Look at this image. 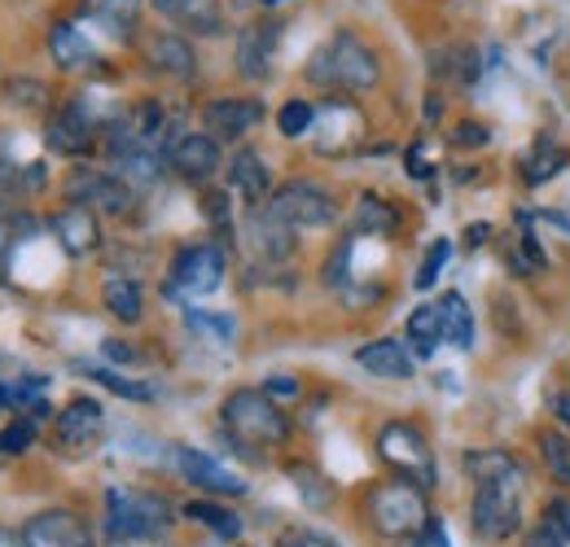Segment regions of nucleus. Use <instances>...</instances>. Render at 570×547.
Wrapping results in <instances>:
<instances>
[{"mask_svg": "<svg viewBox=\"0 0 570 547\" xmlns=\"http://www.w3.org/2000/svg\"><path fill=\"white\" fill-rule=\"evenodd\" d=\"M307 79L316 88H330V92H368L377 88L382 67L373 58V49L352 36V31H338L330 44H321L307 62Z\"/></svg>", "mask_w": 570, "mask_h": 547, "instance_id": "obj_1", "label": "nucleus"}, {"mask_svg": "<svg viewBox=\"0 0 570 547\" xmlns=\"http://www.w3.org/2000/svg\"><path fill=\"white\" fill-rule=\"evenodd\" d=\"M364 513H368V526H373L382 539H417L422 526L430 521L426 490L409 478L377 481V486L364 495Z\"/></svg>", "mask_w": 570, "mask_h": 547, "instance_id": "obj_2", "label": "nucleus"}, {"mask_svg": "<svg viewBox=\"0 0 570 547\" xmlns=\"http://www.w3.org/2000/svg\"><path fill=\"white\" fill-rule=\"evenodd\" d=\"M219 420L237 442H255V447L289 442V416L273 404L268 390H233L219 408Z\"/></svg>", "mask_w": 570, "mask_h": 547, "instance_id": "obj_3", "label": "nucleus"}, {"mask_svg": "<svg viewBox=\"0 0 570 547\" xmlns=\"http://www.w3.org/2000/svg\"><path fill=\"white\" fill-rule=\"evenodd\" d=\"M470 521H474V535L488 544L513 539L522 530V474L479 481L474 504H470Z\"/></svg>", "mask_w": 570, "mask_h": 547, "instance_id": "obj_4", "label": "nucleus"}, {"mask_svg": "<svg viewBox=\"0 0 570 547\" xmlns=\"http://www.w3.org/2000/svg\"><path fill=\"white\" fill-rule=\"evenodd\" d=\"M377 456H382L400 478L417 481L422 490H430L434 478H439L426 434H422L417 425H409V420H391V425H382V434H377Z\"/></svg>", "mask_w": 570, "mask_h": 547, "instance_id": "obj_5", "label": "nucleus"}, {"mask_svg": "<svg viewBox=\"0 0 570 547\" xmlns=\"http://www.w3.org/2000/svg\"><path fill=\"white\" fill-rule=\"evenodd\" d=\"M171 508L149 490H106V535H167Z\"/></svg>", "mask_w": 570, "mask_h": 547, "instance_id": "obj_6", "label": "nucleus"}, {"mask_svg": "<svg viewBox=\"0 0 570 547\" xmlns=\"http://www.w3.org/2000/svg\"><path fill=\"white\" fill-rule=\"evenodd\" d=\"M62 193L75 206H88V210H101V215H128L132 210V193L115 171H97V167H71V176L62 180Z\"/></svg>", "mask_w": 570, "mask_h": 547, "instance_id": "obj_7", "label": "nucleus"}, {"mask_svg": "<svg viewBox=\"0 0 570 547\" xmlns=\"http://www.w3.org/2000/svg\"><path fill=\"white\" fill-rule=\"evenodd\" d=\"M268 210L277 219H285L289 228H325V223H334V198L316 180H285L282 189H273Z\"/></svg>", "mask_w": 570, "mask_h": 547, "instance_id": "obj_8", "label": "nucleus"}, {"mask_svg": "<svg viewBox=\"0 0 570 547\" xmlns=\"http://www.w3.org/2000/svg\"><path fill=\"white\" fill-rule=\"evenodd\" d=\"M219 280H224V255L215 246H185V250H176V259H171V289L176 294L198 298V294L219 289Z\"/></svg>", "mask_w": 570, "mask_h": 547, "instance_id": "obj_9", "label": "nucleus"}, {"mask_svg": "<svg viewBox=\"0 0 570 547\" xmlns=\"http://www.w3.org/2000/svg\"><path fill=\"white\" fill-rule=\"evenodd\" d=\"M264 123V106L255 97H215L203 106V128L215 140H242Z\"/></svg>", "mask_w": 570, "mask_h": 547, "instance_id": "obj_10", "label": "nucleus"}, {"mask_svg": "<svg viewBox=\"0 0 570 547\" xmlns=\"http://www.w3.org/2000/svg\"><path fill=\"white\" fill-rule=\"evenodd\" d=\"M27 544L31 547H92V530L88 521L71 513V508H49V513H36L27 526H22Z\"/></svg>", "mask_w": 570, "mask_h": 547, "instance_id": "obj_11", "label": "nucleus"}, {"mask_svg": "<svg viewBox=\"0 0 570 547\" xmlns=\"http://www.w3.org/2000/svg\"><path fill=\"white\" fill-rule=\"evenodd\" d=\"M45 140H49V149L62 153V158H83V153L92 149V140H97V119L88 115L83 101H67V106L49 119Z\"/></svg>", "mask_w": 570, "mask_h": 547, "instance_id": "obj_12", "label": "nucleus"}, {"mask_svg": "<svg viewBox=\"0 0 570 547\" xmlns=\"http://www.w3.org/2000/svg\"><path fill=\"white\" fill-rule=\"evenodd\" d=\"M277 40H282V22L277 18L242 27V36H237V74L242 79H268Z\"/></svg>", "mask_w": 570, "mask_h": 547, "instance_id": "obj_13", "label": "nucleus"}, {"mask_svg": "<svg viewBox=\"0 0 570 547\" xmlns=\"http://www.w3.org/2000/svg\"><path fill=\"white\" fill-rule=\"evenodd\" d=\"M167 162H171V171H176L180 180L203 185V180H212L215 171H219L224 158H219V140L207 137V132H194V137H180L171 145Z\"/></svg>", "mask_w": 570, "mask_h": 547, "instance_id": "obj_14", "label": "nucleus"}, {"mask_svg": "<svg viewBox=\"0 0 570 547\" xmlns=\"http://www.w3.org/2000/svg\"><path fill=\"white\" fill-rule=\"evenodd\" d=\"M246 241H250V250L259 255V259H268V263H282L294 255V228L277 219L268 202L264 206H250V219H246Z\"/></svg>", "mask_w": 570, "mask_h": 547, "instance_id": "obj_15", "label": "nucleus"}, {"mask_svg": "<svg viewBox=\"0 0 570 547\" xmlns=\"http://www.w3.org/2000/svg\"><path fill=\"white\" fill-rule=\"evenodd\" d=\"M49 228H53V237L62 241V250L71 259H83V255H92L101 246V223H97V210H88V206L67 202L49 219Z\"/></svg>", "mask_w": 570, "mask_h": 547, "instance_id": "obj_16", "label": "nucleus"}, {"mask_svg": "<svg viewBox=\"0 0 570 547\" xmlns=\"http://www.w3.org/2000/svg\"><path fill=\"white\" fill-rule=\"evenodd\" d=\"M101 425H106V416H101V404H97V399H75V404H67V408L58 411L53 434H58L62 447L83 451V447H92V442L101 438Z\"/></svg>", "mask_w": 570, "mask_h": 547, "instance_id": "obj_17", "label": "nucleus"}, {"mask_svg": "<svg viewBox=\"0 0 570 547\" xmlns=\"http://www.w3.org/2000/svg\"><path fill=\"white\" fill-rule=\"evenodd\" d=\"M176 465H180V474L194 481L198 490H212V495H246V481L237 478L233 469H224L219 460H212L207 451L180 447V451H176Z\"/></svg>", "mask_w": 570, "mask_h": 547, "instance_id": "obj_18", "label": "nucleus"}, {"mask_svg": "<svg viewBox=\"0 0 570 547\" xmlns=\"http://www.w3.org/2000/svg\"><path fill=\"white\" fill-rule=\"evenodd\" d=\"M145 62L158 74H171V79H189L198 70V53L185 36H171V31H158L145 40Z\"/></svg>", "mask_w": 570, "mask_h": 547, "instance_id": "obj_19", "label": "nucleus"}, {"mask_svg": "<svg viewBox=\"0 0 570 547\" xmlns=\"http://www.w3.org/2000/svg\"><path fill=\"white\" fill-rule=\"evenodd\" d=\"M356 364L373 377H386V381H409L413 377V350L395 338H377V342L360 346Z\"/></svg>", "mask_w": 570, "mask_h": 547, "instance_id": "obj_20", "label": "nucleus"}, {"mask_svg": "<svg viewBox=\"0 0 570 547\" xmlns=\"http://www.w3.org/2000/svg\"><path fill=\"white\" fill-rule=\"evenodd\" d=\"M228 185H233L250 206H264L273 198L268 162H264L255 149H237V153H233V162H228Z\"/></svg>", "mask_w": 570, "mask_h": 547, "instance_id": "obj_21", "label": "nucleus"}, {"mask_svg": "<svg viewBox=\"0 0 570 547\" xmlns=\"http://www.w3.org/2000/svg\"><path fill=\"white\" fill-rule=\"evenodd\" d=\"M154 9L171 22H180L185 31H198V36H219L224 31L219 0H154Z\"/></svg>", "mask_w": 570, "mask_h": 547, "instance_id": "obj_22", "label": "nucleus"}, {"mask_svg": "<svg viewBox=\"0 0 570 547\" xmlns=\"http://www.w3.org/2000/svg\"><path fill=\"white\" fill-rule=\"evenodd\" d=\"M79 13L101 22L115 40H132L141 22V0H79Z\"/></svg>", "mask_w": 570, "mask_h": 547, "instance_id": "obj_23", "label": "nucleus"}, {"mask_svg": "<svg viewBox=\"0 0 570 547\" xmlns=\"http://www.w3.org/2000/svg\"><path fill=\"white\" fill-rule=\"evenodd\" d=\"M110 171L128 185V189H145L163 176V153L158 149H145V145H132V149H119L110 153Z\"/></svg>", "mask_w": 570, "mask_h": 547, "instance_id": "obj_24", "label": "nucleus"}, {"mask_svg": "<svg viewBox=\"0 0 570 547\" xmlns=\"http://www.w3.org/2000/svg\"><path fill=\"white\" fill-rule=\"evenodd\" d=\"M49 53H53L58 70H88L97 62L92 44L75 31L71 22H53V27H49Z\"/></svg>", "mask_w": 570, "mask_h": 547, "instance_id": "obj_25", "label": "nucleus"}, {"mask_svg": "<svg viewBox=\"0 0 570 547\" xmlns=\"http://www.w3.org/2000/svg\"><path fill=\"white\" fill-rule=\"evenodd\" d=\"M101 302H106V311L119 320V325H137L145 316V294L137 280H128V276H110L106 285H101Z\"/></svg>", "mask_w": 570, "mask_h": 547, "instance_id": "obj_26", "label": "nucleus"}, {"mask_svg": "<svg viewBox=\"0 0 570 547\" xmlns=\"http://www.w3.org/2000/svg\"><path fill=\"white\" fill-rule=\"evenodd\" d=\"M404 338H409V350L413 355H434L439 342H443V316H439V302H422L413 316H409V325H404Z\"/></svg>", "mask_w": 570, "mask_h": 547, "instance_id": "obj_27", "label": "nucleus"}, {"mask_svg": "<svg viewBox=\"0 0 570 547\" xmlns=\"http://www.w3.org/2000/svg\"><path fill=\"white\" fill-rule=\"evenodd\" d=\"M439 316H443V342H452L456 350L474 346V316H470V302L456 289L439 298Z\"/></svg>", "mask_w": 570, "mask_h": 547, "instance_id": "obj_28", "label": "nucleus"}, {"mask_svg": "<svg viewBox=\"0 0 570 547\" xmlns=\"http://www.w3.org/2000/svg\"><path fill=\"white\" fill-rule=\"evenodd\" d=\"M189 521H198V526H207L212 535H219V539H242V517L233 513V508H224V504H212V499H189L185 508H180Z\"/></svg>", "mask_w": 570, "mask_h": 547, "instance_id": "obj_29", "label": "nucleus"}, {"mask_svg": "<svg viewBox=\"0 0 570 547\" xmlns=\"http://www.w3.org/2000/svg\"><path fill=\"white\" fill-rule=\"evenodd\" d=\"M400 228V210L377 198V193H360L356 202V232H373V237H391Z\"/></svg>", "mask_w": 570, "mask_h": 547, "instance_id": "obj_30", "label": "nucleus"}, {"mask_svg": "<svg viewBox=\"0 0 570 547\" xmlns=\"http://www.w3.org/2000/svg\"><path fill=\"white\" fill-rule=\"evenodd\" d=\"M36 232H40V219H36V215H27V210H4V215H0V268H4Z\"/></svg>", "mask_w": 570, "mask_h": 547, "instance_id": "obj_31", "label": "nucleus"}, {"mask_svg": "<svg viewBox=\"0 0 570 547\" xmlns=\"http://www.w3.org/2000/svg\"><path fill=\"white\" fill-rule=\"evenodd\" d=\"M562 167H567V149L544 137V140H535V149L522 158V180H527V185H544V180H553Z\"/></svg>", "mask_w": 570, "mask_h": 547, "instance_id": "obj_32", "label": "nucleus"}, {"mask_svg": "<svg viewBox=\"0 0 570 547\" xmlns=\"http://www.w3.org/2000/svg\"><path fill=\"white\" fill-rule=\"evenodd\" d=\"M465 474L479 481H492V478H509V474H522V465L509 456V451H470L465 456Z\"/></svg>", "mask_w": 570, "mask_h": 547, "instance_id": "obj_33", "label": "nucleus"}, {"mask_svg": "<svg viewBox=\"0 0 570 547\" xmlns=\"http://www.w3.org/2000/svg\"><path fill=\"white\" fill-rule=\"evenodd\" d=\"M540 460H544L549 478L570 490V438L567 434H549V429H544V434H540Z\"/></svg>", "mask_w": 570, "mask_h": 547, "instance_id": "obj_34", "label": "nucleus"}, {"mask_svg": "<svg viewBox=\"0 0 570 547\" xmlns=\"http://www.w3.org/2000/svg\"><path fill=\"white\" fill-rule=\"evenodd\" d=\"M83 377H92L97 386H106V390H115V395H124V399H137V404H149V399H154V386L132 381V377H124V372H110V368H97V364H83Z\"/></svg>", "mask_w": 570, "mask_h": 547, "instance_id": "obj_35", "label": "nucleus"}, {"mask_svg": "<svg viewBox=\"0 0 570 547\" xmlns=\"http://www.w3.org/2000/svg\"><path fill=\"white\" fill-rule=\"evenodd\" d=\"M4 101L18 110H45L49 106V88L40 79H9L4 83Z\"/></svg>", "mask_w": 570, "mask_h": 547, "instance_id": "obj_36", "label": "nucleus"}, {"mask_svg": "<svg viewBox=\"0 0 570 547\" xmlns=\"http://www.w3.org/2000/svg\"><path fill=\"white\" fill-rule=\"evenodd\" d=\"M312 119H316V110L307 106V101H285L282 110H277V132L282 137H307L312 132Z\"/></svg>", "mask_w": 570, "mask_h": 547, "instance_id": "obj_37", "label": "nucleus"}, {"mask_svg": "<svg viewBox=\"0 0 570 547\" xmlns=\"http://www.w3.org/2000/svg\"><path fill=\"white\" fill-rule=\"evenodd\" d=\"M31 442H36V420H27V416H18L13 425L0 429V456H22V451H31Z\"/></svg>", "mask_w": 570, "mask_h": 547, "instance_id": "obj_38", "label": "nucleus"}, {"mask_svg": "<svg viewBox=\"0 0 570 547\" xmlns=\"http://www.w3.org/2000/svg\"><path fill=\"white\" fill-rule=\"evenodd\" d=\"M549 530H553V539L562 547H570V499L567 495H553V499H544V517H540Z\"/></svg>", "mask_w": 570, "mask_h": 547, "instance_id": "obj_39", "label": "nucleus"}, {"mask_svg": "<svg viewBox=\"0 0 570 547\" xmlns=\"http://www.w3.org/2000/svg\"><path fill=\"white\" fill-rule=\"evenodd\" d=\"M448 255H452V241H434L426 250V259H422V272L413 276V285H417V289H430V285L439 280V272H443Z\"/></svg>", "mask_w": 570, "mask_h": 547, "instance_id": "obj_40", "label": "nucleus"}, {"mask_svg": "<svg viewBox=\"0 0 570 547\" xmlns=\"http://www.w3.org/2000/svg\"><path fill=\"white\" fill-rule=\"evenodd\" d=\"M509 268H513V272H522V276H531V272H540V268H544V255H540V246H535V237H531V232H522L518 250L509 255Z\"/></svg>", "mask_w": 570, "mask_h": 547, "instance_id": "obj_41", "label": "nucleus"}, {"mask_svg": "<svg viewBox=\"0 0 570 547\" xmlns=\"http://www.w3.org/2000/svg\"><path fill=\"white\" fill-rule=\"evenodd\" d=\"M277 547H338V544L330 535L312 530V526H285L282 535H277Z\"/></svg>", "mask_w": 570, "mask_h": 547, "instance_id": "obj_42", "label": "nucleus"}, {"mask_svg": "<svg viewBox=\"0 0 570 547\" xmlns=\"http://www.w3.org/2000/svg\"><path fill=\"white\" fill-rule=\"evenodd\" d=\"M189 325H194V329H203V334H215L219 342H228V338H233V320H224V316H203V311H189Z\"/></svg>", "mask_w": 570, "mask_h": 547, "instance_id": "obj_43", "label": "nucleus"}, {"mask_svg": "<svg viewBox=\"0 0 570 547\" xmlns=\"http://www.w3.org/2000/svg\"><path fill=\"white\" fill-rule=\"evenodd\" d=\"M106 547H171L167 535H106Z\"/></svg>", "mask_w": 570, "mask_h": 547, "instance_id": "obj_44", "label": "nucleus"}, {"mask_svg": "<svg viewBox=\"0 0 570 547\" xmlns=\"http://www.w3.org/2000/svg\"><path fill=\"white\" fill-rule=\"evenodd\" d=\"M544 404H549V411L558 416V425L570 434V390H549V399H544Z\"/></svg>", "mask_w": 570, "mask_h": 547, "instance_id": "obj_45", "label": "nucleus"}, {"mask_svg": "<svg viewBox=\"0 0 570 547\" xmlns=\"http://www.w3.org/2000/svg\"><path fill=\"white\" fill-rule=\"evenodd\" d=\"M488 137H492V132H488L483 123H461V128L452 132V140H456V145H488Z\"/></svg>", "mask_w": 570, "mask_h": 547, "instance_id": "obj_46", "label": "nucleus"}, {"mask_svg": "<svg viewBox=\"0 0 570 547\" xmlns=\"http://www.w3.org/2000/svg\"><path fill=\"white\" fill-rule=\"evenodd\" d=\"M417 544L422 547H448V530H443V521H434V517H430L426 526H422V535H417Z\"/></svg>", "mask_w": 570, "mask_h": 547, "instance_id": "obj_47", "label": "nucleus"}, {"mask_svg": "<svg viewBox=\"0 0 570 547\" xmlns=\"http://www.w3.org/2000/svg\"><path fill=\"white\" fill-rule=\"evenodd\" d=\"M207 215H212L219 228H228V198L224 193H207Z\"/></svg>", "mask_w": 570, "mask_h": 547, "instance_id": "obj_48", "label": "nucleus"}, {"mask_svg": "<svg viewBox=\"0 0 570 547\" xmlns=\"http://www.w3.org/2000/svg\"><path fill=\"white\" fill-rule=\"evenodd\" d=\"M522 547H562V544H558V539H553V530H549V526L540 521V526H535V530L527 535V544H522Z\"/></svg>", "mask_w": 570, "mask_h": 547, "instance_id": "obj_49", "label": "nucleus"}, {"mask_svg": "<svg viewBox=\"0 0 570 547\" xmlns=\"http://www.w3.org/2000/svg\"><path fill=\"white\" fill-rule=\"evenodd\" d=\"M0 547H31V544H27V535H22V530L0 526Z\"/></svg>", "mask_w": 570, "mask_h": 547, "instance_id": "obj_50", "label": "nucleus"}, {"mask_svg": "<svg viewBox=\"0 0 570 547\" xmlns=\"http://www.w3.org/2000/svg\"><path fill=\"white\" fill-rule=\"evenodd\" d=\"M268 395H298V386H294L289 377H273V381H268Z\"/></svg>", "mask_w": 570, "mask_h": 547, "instance_id": "obj_51", "label": "nucleus"}, {"mask_svg": "<svg viewBox=\"0 0 570 547\" xmlns=\"http://www.w3.org/2000/svg\"><path fill=\"white\" fill-rule=\"evenodd\" d=\"M465 232H470V237H465V241H470V246H483V241H488V232H492V228H488V223H470V228H465Z\"/></svg>", "mask_w": 570, "mask_h": 547, "instance_id": "obj_52", "label": "nucleus"}, {"mask_svg": "<svg viewBox=\"0 0 570 547\" xmlns=\"http://www.w3.org/2000/svg\"><path fill=\"white\" fill-rule=\"evenodd\" d=\"M106 355H110V359H137L132 346H119V342H106Z\"/></svg>", "mask_w": 570, "mask_h": 547, "instance_id": "obj_53", "label": "nucleus"}, {"mask_svg": "<svg viewBox=\"0 0 570 547\" xmlns=\"http://www.w3.org/2000/svg\"><path fill=\"white\" fill-rule=\"evenodd\" d=\"M4 198H9V193H4V189H0V215H4Z\"/></svg>", "mask_w": 570, "mask_h": 547, "instance_id": "obj_54", "label": "nucleus"}, {"mask_svg": "<svg viewBox=\"0 0 570 547\" xmlns=\"http://www.w3.org/2000/svg\"><path fill=\"white\" fill-rule=\"evenodd\" d=\"M264 4H282V0H264Z\"/></svg>", "mask_w": 570, "mask_h": 547, "instance_id": "obj_55", "label": "nucleus"}, {"mask_svg": "<svg viewBox=\"0 0 570 547\" xmlns=\"http://www.w3.org/2000/svg\"><path fill=\"white\" fill-rule=\"evenodd\" d=\"M0 408H4V399H0Z\"/></svg>", "mask_w": 570, "mask_h": 547, "instance_id": "obj_56", "label": "nucleus"}]
</instances>
